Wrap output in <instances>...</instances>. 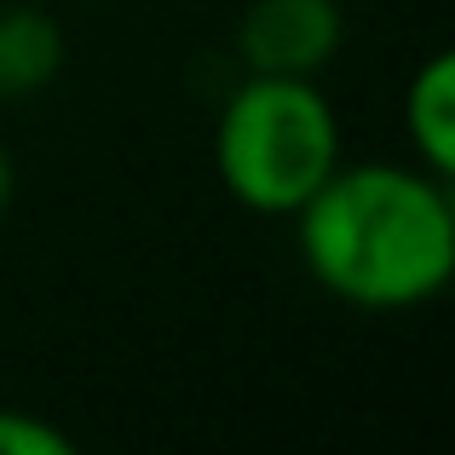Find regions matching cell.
I'll list each match as a JSON object with an SVG mask.
<instances>
[{
  "label": "cell",
  "mask_w": 455,
  "mask_h": 455,
  "mask_svg": "<svg viewBox=\"0 0 455 455\" xmlns=\"http://www.w3.org/2000/svg\"><path fill=\"white\" fill-rule=\"evenodd\" d=\"M294 254L329 300L415 311L455 277L450 179L415 162H346L289 213Z\"/></svg>",
  "instance_id": "1"
},
{
  "label": "cell",
  "mask_w": 455,
  "mask_h": 455,
  "mask_svg": "<svg viewBox=\"0 0 455 455\" xmlns=\"http://www.w3.org/2000/svg\"><path fill=\"white\" fill-rule=\"evenodd\" d=\"M340 167V116L311 76H243L213 122V173L236 208L289 220Z\"/></svg>",
  "instance_id": "2"
},
{
  "label": "cell",
  "mask_w": 455,
  "mask_h": 455,
  "mask_svg": "<svg viewBox=\"0 0 455 455\" xmlns=\"http://www.w3.org/2000/svg\"><path fill=\"white\" fill-rule=\"evenodd\" d=\"M346 41L340 0H248L236 18V58L248 76H311L334 64Z\"/></svg>",
  "instance_id": "3"
},
{
  "label": "cell",
  "mask_w": 455,
  "mask_h": 455,
  "mask_svg": "<svg viewBox=\"0 0 455 455\" xmlns=\"http://www.w3.org/2000/svg\"><path fill=\"white\" fill-rule=\"evenodd\" d=\"M403 133L410 162L438 179H455V58L433 52L403 87Z\"/></svg>",
  "instance_id": "4"
},
{
  "label": "cell",
  "mask_w": 455,
  "mask_h": 455,
  "mask_svg": "<svg viewBox=\"0 0 455 455\" xmlns=\"http://www.w3.org/2000/svg\"><path fill=\"white\" fill-rule=\"evenodd\" d=\"M64 69V29L52 12L6 0L0 6V104L46 92Z\"/></svg>",
  "instance_id": "5"
},
{
  "label": "cell",
  "mask_w": 455,
  "mask_h": 455,
  "mask_svg": "<svg viewBox=\"0 0 455 455\" xmlns=\"http://www.w3.org/2000/svg\"><path fill=\"white\" fill-rule=\"evenodd\" d=\"M0 455H76V438L64 427L41 421L35 410L0 403Z\"/></svg>",
  "instance_id": "6"
},
{
  "label": "cell",
  "mask_w": 455,
  "mask_h": 455,
  "mask_svg": "<svg viewBox=\"0 0 455 455\" xmlns=\"http://www.w3.org/2000/svg\"><path fill=\"white\" fill-rule=\"evenodd\" d=\"M12 196H18V167H12V156H6V145H0V213L12 208Z\"/></svg>",
  "instance_id": "7"
}]
</instances>
